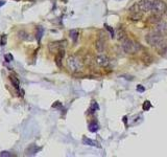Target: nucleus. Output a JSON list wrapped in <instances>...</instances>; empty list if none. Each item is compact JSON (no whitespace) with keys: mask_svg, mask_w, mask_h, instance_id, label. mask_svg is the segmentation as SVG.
Masks as SVG:
<instances>
[{"mask_svg":"<svg viewBox=\"0 0 167 157\" xmlns=\"http://www.w3.org/2000/svg\"><path fill=\"white\" fill-rule=\"evenodd\" d=\"M121 42H122V49L126 54L132 55V54H136V52H138L141 49V45L138 42H135V41L131 40V39L125 38L124 40H122Z\"/></svg>","mask_w":167,"mask_h":157,"instance_id":"obj_1","label":"nucleus"},{"mask_svg":"<svg viewBox=\"0 0 167 157\" xmlns=\"http://www.w3.org/2000/svg\"><path fill=\"white\" fill-rule=\"evenodd\" d=\"M145 40H146L147 44H150L152 47H158L160 45L164 42V38L162 35H160L159 32H150L147 34L146 37H145Z\"/></svg>","mask_w":167,"mask_h":157,"instance_id":"obj_2","label":"nucleus"},{"mask_svg":"<svg viewBox=\"0 0 167 157\" xmlns=\"http://www.w3.org/2000/svg\"><path fill=\"white\" fill-rule=\"evenodd\" d=\"M68 67L72 70L73 73H78V71H82L84 65H82V62L78 59V58L74 57H69L68 59Z\"/></svg>","mask_w":167,"mask_h":157,"instance_id":"obj_3","label":"nucleus"},{"mask_svg":"<svg viewBox=\"0 0 167 157\" xmlns=\"http://www.w3.org/2000/svg\"><path fill=\"white\" fill-rule=\"evenodd\" d=\"M166 11H167L166 3H165L163 0H156L155 4H154V8H152V14L162 16L166 13Z\"/></svg>","mask_w":167,"mask_h":157,"instance_id":"obj_4","label":"nucleus"},{"mask_svg":"<svg viewBox=\"0 0 167 157\" xmlns=\"http://www.w3.org/2000/svg\"><path fill=\"white\" fill-rule=\"evenodd\" d=\"M129 15L132 18V20H135V21H137L142 18L143 12L141 11V8H140L139 3H137V4L135 3V4H133L132 6L129 8Z\"/></svg>","mask_w":167,"mask_h":157,"instance_id":"obj_5","label":"nucleus"},{"mask_svg":"<svg viewBox=\"0 0 167 157\" xmlns=\"http://www.w3.org/2000/svg\"><path fill=\"white\" fill-rule=\"evenodd\" d=\"M156 0H140L139 1V6L143 13L150 12L154 8Z\"/></svg>","mask_w":167,"mask_h":157,"instance_id":"obj_6","label":"nucleus"},{"mask_svg":"<svg viewBox=\"0 0 167 157\" xmlns=\"http://www.w3.org/2000/svg\"><path fill=\"white\" fill-rule=\"evenodd\" d=\"M155 30L162 36L167 35V22L166 21H162V20L160 21V22H158L157 25H156Z\"/></svg>","mask_w":167,"mask_h":157,"instance_id":"obj_7","label":"nucleus"},{"mask_svg":"<svg viewBox=\"0 0 167 157\" xmlns=\"http://www.w3.org/2000/svg\"><path fill=\"white\" fill-rule=\"evenodd\" d=\"M96 63H97V65H99L100 67H108L109 64H110V60H109V58L107 56L101 54V55L96 57Z\"/></svg>","mask_w":167,"mask_h":157,"instance_id":"obj_8","label":"nucleus"},{"mask_svg":"<svg viewBox=\"0 0 167 157\" xmlns=\"http://www.w3.org/2000/svg\"><path fill=\"white\" fill-rule=\"evenodd\" d=\"M95 48H96V50H97L98 52L102 54V52L105 51V48H106L105 40H102V39H97L96 42H95Z\"/></svg>","mask_w":167,"mask_h":157,"instance_id":"obj_9","label":"nucleus"},{"mask_svg":"<svg viewBox=\"0 0 167 157\" xmlns=\"http://www.w3.org/2000/svg\"><path fill=\"white\" fill-rule=\"evenodd\" d=\"M82 142H84V145L91 146V147H96V148H100L99 144H98L97 142H95V140L90 139V138H87V137H84V138H82Z\"/></svg>","mask_w":167,"mask_h":157,"instance_id":"obj_10","label":"nucleus"},{"mask_svg":"<svg viewBox=\"0 0 167 157\" xmlns=\"http://www.w3.org/2000/svg\"><path fill=\"white\" fill-rule=\"evenodd\" d=\"M64 55H65V51H64V49H62L59 51V55H57V58H55L57 65L59 67H62V59H63V57H64Z\"/></svg>","mask_w":167,"mask_h":157,"instance_id":"obj_11","label":"nucleus"},{"mask_svg":"<svg viewBox=\"0 0 167 157\" xmlns=\"http://www.w3.org/2000/svg\"><path fill=\"white\" fill-rule=\"evenodd\" d=\"M43 34H44V30H43V27L39 26V27L37 28V32H36V38H37L38 42H40L41 41V38H42Z\"/></svg>","mask_w":167,"mask_h":157,"instance_id":"obj_12","label":"nucleus"},{"mask_svg":"<svg viewBox=\"0 0 167 157\" xmlns=\"http://www.w3.org/2000/svg\"><path fill=\"white\" fill-rule=\"evenodd\" d=\"M161 21V19H160V16L159 15H156V14H154L152 16H150V17H148V22L150 23H158Z\"/></svg>","mask_w":167,"mask_h":157,"instance_id":"obj_13","label":"nucleus"},{"mask_svg":"<svg viewBox=\"0 0 167 157\" xmlns=\"http://www.w3.org/2000/svg\"><path fill=\"white\" fill-rule=\"evenodd\" d=\"M70 38L72 39L73 42H76L78 41V30H70Z\"/></svg>","mask_w":167,"mask_h":157,"instance_id":"obj_14","label":"nucleus"},{"mask_svg":"<svg viewBox=\"0 0 167 157\" xmlns=\"http://www.w3.org/2000/svg\"><path fill=\"white\" fill-rule=\"evenodd\" d=\"M98 129H99V126H98L97 123H91V124L89 125V131H90V132H96Z\"/></svg>","mask_w":167,"mask_h":157,"instance_id":"obj_15","label":"nucleus"},{"mask_svg":"<svg viewBox=\"0 0 167 157\" xmlns=\"http://www.w3.org/2000/svg\"><path fill=\"white\" fill-rule=\"evenodd\" d=\"M10 82H12V84H13V86H14V87H15V88L19 87V80H18L17 77H15L14 75H10Z\"/></svg>","mask_w":167,"mask_h":157,"instance_id":"obj_16","label":"nucleus"},{"mask_svg":"<svg viewBox=\"0 0 167 157\" xmlns=\"http://www.w3.org/2000/svg\"><path fill=\"white\" fill-rule=\"evenodd\" d=\"M150 107H152V104H150V101H145L144 104H143V110L147 111V110H150Z\"/></svg>","mask_w":167,"mask_h":157,"instance_id":"obj_17","label":"nucleus"},{"mask_svg":"<svg viewBox=\"0 0 167 157\" xmlns=\"http://www.w3.org/2000/svg\"><path fill=\"white\" fill-rule=\"evenodd\" d=\"M5 44H6V36L2 35V37H1V40H0V45H1V46H4Z\"/></svg>","mask_w":167,"mask_h":157,"instance_id":"obj_18","label":"nucleus"},{"mask_svg":"<svg viewBox=\"0 0 167 157\" xmlns=\"http://www.w3.org/2000/svg\"><path fill=\"white\" fill-rule=\"evenodd\" d=\"M106 27H107V30L110 32V34H111V37L112 38H114L115 37V32H114V30H113L111 26H109V25H106Z\"/></svg>","mask_w":167,"mask_h":157,"instance_id":"obj_19","label":"nucleus"},{"mask_svg":"<svg viewBox=\"0 0 167 157\" xmlns=\"http://www.w3.org/2000/svg\"><path fill=\"white\" fill-rule=\"evenodd\" d=\"M137 90L139 91V92H144V91H145V88L143 87L142 85H138V86H137Z\"/></svg>","mask_w":167,"mask_h":157,"instance_id":"obj_20","label":"nucleus"},{"mask_svg":"<svg viewBox=\"0 0 167 157\" xmlns=\"http://www.w3.org/2000/svg\"><path fill=\"white\" fill-rule=\"evenodd\" d=\"M5 61L6 62H10V61H13V56L12 55H5Z\"/></svg>","mask_w":167,"mask_h":157,"instance_id":"obj_21","label":"nucleus"},{"mask_svg":"<svg viewBox=\"0 0 167 157\" xmlns=\"http://www.w3.org/2000/svg\"><path fill=\"white\" fill-rule=\"evenodd\" d=\"M92 108L94 110H98V108H99V107H98V105L96 104L95 102H92Z\"/></svg>","mask_w":167,"mask_h":157,"instance_id":"obj_22","label":"nucleus"},{"mask_svg":"<svg viewBox=\"0 0 167 157\" xmlns=\"http://www.w3.org/2000/svg\"><path fill=\"white\" fill-rule=\"evenodd\" d=\"M0 156H10V154L8 152H2L1 154H0Z\"/></svg>","mask_w":167,"mask_h":157,"instance_id":"obj_23","label":"nucleus"},{"mask_svg":"<svg viewBox=\"0 0 167 157\" xmlns=\"http://www.w3.org/2000/svg\"><path fill=\"white\" fill-rule=\"evenodd\" d=\"M5 4V1L4 0H0V6H2V5Z\"/></svg>","mask_w":167,"mask_h":157,"instance_id":"obj_24","label":"nucleus"}]
</instances>
